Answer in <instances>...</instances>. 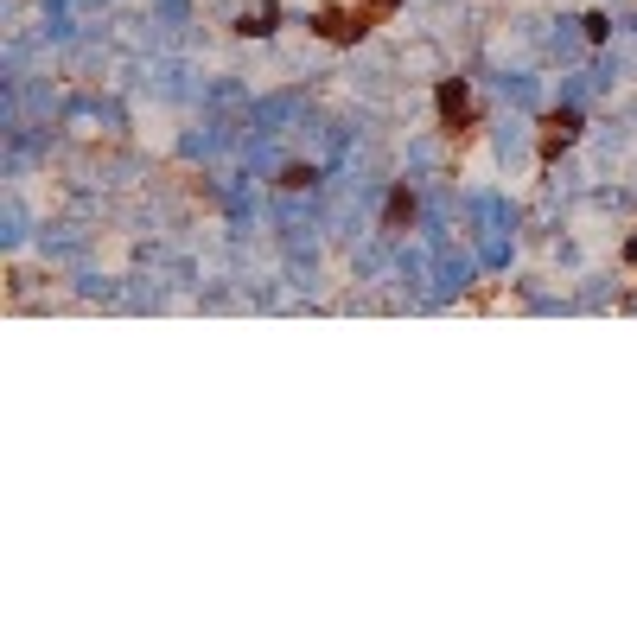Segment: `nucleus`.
Here are the masks:
<instances>
[{
    "label": "nucleus",
    "instance_id": "1",
    "mask_svg": "<svg viewBox=\"0 0 637 637\" xmlns=\"http://www.w3.org/2000/svg\"><path fill=\"white\" fill-rule=\"evenodd\" d=\"M542 141H548V147H567V141H574V115H555V122H548V134H542Z\"/></svg>",
    "mask_w": 637,
    "mask_h": 637
}]
</instances>
